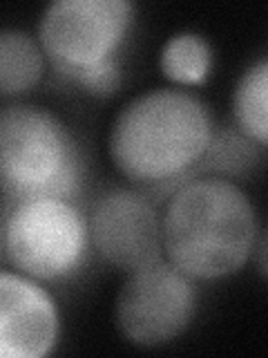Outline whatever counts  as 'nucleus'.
Here are the masks:
<instances>
[{
  "label": "nucleus",
  "instance_id": "7",
  "mask_svg": "<svg viewBox=\"0 0 268 358\" xmlns=\"http://www.w3.org/2000/svg\"><path fill=\"white\" fill-rule=\"evenodd\" d=\"M87 227L92 249L112 266L134 271L161 260V215L141 190L114 188L100 195Z\"/></svg>",
  "mask_w": 268,
  "mask_h": 358
},
{
  "label": "nucleus",
  "instance_id": "1",
  "mask_svg": "<svg viewBox=\"0 0 268 358\" xmlns=\"http://www.w3.org/2000/svg\"><path fill=\"white\" fill-rule=\"evenodd\" d=\"M215 121L184 87H156L130 99L110 128L117 171L143 188L177 184L210 152Z\"/></svg>",
  "mask_w": 268,
  "mask_h": 358
},
{
  "label": "nucleus",
  "instance_id": "5",
  "mask_svg": "<svg viewBox=\"0 0 268 358\" xmlns=\"http://www.w3.org/2000/svg\"><path fill=\"white\" fill-rule=\"evenodd\" d=\"M3 249L18 273L38 282H61L87 257V217L63 197L14 201L3 224Z\"/></svg>",
  "mask_w": 268,
  "mask_h": 358
},
{
  "label": "nucleus",
  "instance_id": "8",
  "mask_svg": "<svg viewBox=\"0 0 268 358\" xmlns=\"http://www.w3.org/2000/svg\"><path fill=\"white\" fill-rule=\"evenodd\" d=\"M61 336V311L38 280L0 271V358L47 356Z\"/></svg>",
  "mask_w": 268,
  "mask_h": 358
},
{
  "label": "nucleus",
  "instance_id": "6",
  "mask_svg": "<svg viewBox=\"0 0 268 358\" xmlns=\"http://www.w3.org/2000/svg\"><path fill=\"white\" fill-rule=\"evenodd\" d=\"M195 280L161 257L128 271L114 302L121 336L137 347H161L177 341L195 320Z\"/></svg>",
  "mask_w": 268,
  "mask_h": 358
},
{
  "label": "nucleus",
  "instance_id": "3",
  "mask_svg": "<svg viewBox=\"0 0 268 358\" xmlns=\"http://www.w3.org/2000/svg\"><path fill=\"white\" fill-rule=\"evenodd\" d=\"M134 14L132 0H54L38 20L36 38L61 76L105 96L121 85V52Z\"/></svg>",
  "mask_w": 268,
  "mask_h": 358
},
{
  "label": "nucleus",
  "instance_id": "10",
  "mask_svg": "<svg viewBox=\"0 0 268 358\" xmlns=\"http://www.w3.org/2000/svg\"><path fill=\"white\" fill-rule=\"evenodd\" d=\"M234 126L246 139L266 145L268 141V59L260 56L237 78L232 92Z\"/></svg>",
  "mask_w": 268,
  "mask_h": 358
},
{
  "label": "nucleus",
  "instance_id": "4",
  "mask_svg": "<svg viewBox=\"0 0 268 358\" xmlns=\"http://www.w3.org/2000/svg\"><path fill=\"white\" fill-rule=\"evenodd\" d=\"M81 182V148L59 115L29 103L0 108V193L11 201L72 199Z\"/></svg>",
  "mask_w": 268,
  "mask_h": 358
},
{
  "label": "nucleus",
  "instance_id": "11",
  "mask_svg": "<svg viewBox=\"0 0 268 358\" xmlns=\"http://www.w3.org/2000/svg\"><path fill=\"white\" fill-rule=\"evenodd\" d=\"M159 67L177 85H201L212 67V48L197 31H177L163 43Z\"/></svg>",
  "mask_w": 268,
  "mask_h": 358
},
{
  "label": "nucleus",
  "instance_id": "2",
  "mask_svg": "<svg viewBox=\"0 0 268 358\" xmlns=\"http://www.w3.org/2000/svg\"><path fill=\"white\" fill-rule=\"evenodd\" d=\"M260 220L246 190L223 177L184 182L161 215L165 260L193 280L237 273L255 253Z\"/></svg>",
  "mask_w": 268,
  "mask_h": 358
},
{
  "label": "nucleus",
  "instance_id": "9",
  "mask_svg": "<svg viewBox=\"0 0 268 358\" xmlns=\"http://www.w3.org/2000/svg\"><path fill=\"white\" fill-rule=\"evenodd\" d=\"M45 52L25 29H0V96H18L34 90L45 74Z\"/></svg>",
  "mask_w": 268,
  "mask_h": 358
}]
</instances>
